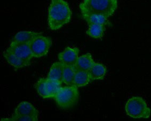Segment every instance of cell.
I'll list each match as a JSON object with an SVG mask.
<instances>
[{
    "mask_svg": "<svg viewBox=\"0 0 151 121\" xmlns=\"http://www.w3.org/2000/svg\"><path fill=\"white\" fill-rule=\"evenodd\" d=\"M72 12L65 0H51L48 8V25L52 31H57L70 23Z\"/></svg>",
    "mask_w": 151,
    "mask_h": 121,
    "instance_id": "6da1fadb",
    "label": "cell"
},
{
    "mask_svg": "<svg viewBox=\"0 0 151 121\" xmlns=\"http://www.w3.org/2000/svg\"><path fill=\"white\" fill-rule=\"evenodd\" d=\"M118 7V0H83L79 5L82 14H101L109 18Z\"/></svg>",
    "mask_w": 151,
    "mask_h": 121,
    "instance_id": "7a4b0ae2",
    "label": "cell"
},
{
    "mask_svg": "<svg viewBox=\"0 0 151 121\" xmlns=\"http://www.w3.org/2000/svg\"><path fill=\"white\" fill-rule=\"evenodd\" d=\"M79 97L78 87L72 85L61 87L54 99L60 109L68 110L77 104Z\"/></svg>",
    "mask_w": 151,
    "mask_h": 121,
    "instance_id": "3957f363",
    "label": "cell"
},
{
    "mask_svg": "<svg viewBox=\"0 0 151 121\" xmlns=\"http://www.w3.org/2000/svg\"><path fill=\"white\" fill-rule=\"evenodd\" d=\"M125 110L127 115L134 118H147L150 117L151 110L145 100L140 97H133L126 102Z\"/></svg>",
    "mask_w": 151,
    "mask_h": 121,
    "instance_id": "277c9868",
    "label": "cell"
},
{
    "mask_svg": "<svg viewBox=\"0 0 151 121\" xmlns=\"http://www.w3.org/2000/svg\"><path fill=\"white\" fill-rule=\"evenodd\" d=\"M52 44V41L51 37H45L41 34L29 43V45L33 57L40 58L48 54Z\"/></svg>",
    "mask_w": 151,
    "mask_h": 121,
    "instance_id": "5b68a950",
    "label": "cell"
},
{
    "mask_svg": "<svg viewBox=\"0 0 151 121\" xmlns=\"http://www.w3.org/2000/svg\"><path fill=\"white\" fill-rule=\"evenodd\" d=\"M6 51L14 54L16 56L31 64V60L34 58L29 44L11 42L10 45Z\"/></svg>",
    "mask_w": 151,
    "mask_h": 121,
    "instance_id": "8992f818",
    "label": "cell"
},
{
    "mask_svg": "<svg viewBox=\"0 0 151 121\" xmlns=\"http://www.w3.org/2000/svg\"><path fill=\"white\" fill-rule=\"evenodd\" d=\"M80 50L77 47H68L59 53L58 58L59 62L65 66L74 67L78 59Z\"/></svg>",
    "mask_w": 151,
    "mask_h": 121,
    "instance_id": "52a82bcc",
    "label": "cell"
},
{
    "mask_svg": "<svg viewBox=\"0 0 151 121\" xmlns=\"http://www.w3.org/2000/svg\"><path fill=\"white\" fill-rule=\"evenodd\" d=\"M14 114L38 117L39 112L33 105L27 102H22L14 110Z\"/></svg>",
    "mask_w": 151,
    "mask_h": 121,
    "instance_id": "ba28073f",
    "label": "cell"
},
{
    "mask_svg": "<svg viewBox=\"0 0 151 121\" xmlns=\"http://www.w3.org/2000/svg\"><path fill=\"white\" fill-rule=\"evenodd\" d=\"M94 62L91 54L87 53L78 57L75 66L73 67L76 72L77 71H88L94 65Z\"/></svg>",
    "mask_w": 151,
    "mask_h": 121,
    "instance_id": "9c48e42d",
    "label": "cell"
},
{
    "mask_svg": "<svg viewBox=\"0 0 151 121\" xmlns=\"http://www.w3.org/2000/svg\"><path fill=\"white\" fill-rule=\"evenodd\" d=\"M82 17L89 25L98 24L105 26H111L112 24L109 21L108 18L101 14H82Z\"/></svg>",
    "mask_w": 151,
    "mask_h": 121,
    "instance_id": "30bf717a",
    "label": "cell"
},
{
    "mask_svg": "<svg viewBox=\"0 0 151 121\" xmlns=\"http://www.w3.org/2000/svg\"><path fill=\"white\" fill-rule=\"evenodd\" d=\"M64 67L65 65L60 62L53 63L50 67V69L47 78L56 81L62 84L63 83V73Z\"/></svg>",
    "mask_w": 151,
    "mask_h": 121,
    "instance_id": "8fae6325",
    "label": "cell"
},
{
    "mask_svg": "<svg viewBox=\"0 0 151 121\" xmlns=\"http://www.w3.org/2000/svg\"><path fill=\"white\" fill-rule=\"evenodd\" d=\"M40 34H41L40 33L29 31L19 32L15 35L11 42L29 44Z\"/></svg>",
    "mask_w": 151,
    "mask_h": 121,
    "instance_id": "7c38bea8",
    "label": "cell"
},
{
    "mask_svg": "<svg viewBox=\"0 0 151 121\" xmlns=\"http://www.w3.org/2000/svg\"><path fill=\"white\" fill-rule=\"evenodd\" d=\"M93 81L88 71H77L76 72L73 85L76 87H83L87 86Z\"/></svg>",
    "mask_w": 151,
    "mask_h": 121,
    "instance_id": "4fadbf2b",
    "label": "cell"
},
{
    "mask_svg": "<svg viewBox=\"0 0 151 121\" xmlns=\"http://www.w3.org/2000/svg\"><path fill=\"white\" fill-rule=\"evenodd\" d=\"M3 56L9 64L16 69L25 67L26 66L31 65L30 64L26 62L24 60L18 58L16 55H14V54H12L11 52H9L6 50L3 52Z\"/></svg>",
    "mask_w": 151,
    "mask_h": 121,
    "instance_id": "5bb4252c",
    "label": "cell"
},
{
    "mask_svg": "<svg viewBox=\"0 0 151 121\" xmlns=\"http://www.w3.org/2000/svg\"><path fill=\"white\" fill-rule=\"evenodd\" d=\"M90 75L92 80L103 79L107 73L106 67L101 63H95L89 70Z\"/></svg>",
    "mask_w": 151,
    "mask_h": 121,
    "instance_id": "9a60e30c",
    "label": "cell"
},
{
    "mask_svg": "<svg viewBox=\"0 0 151 121\" xmlns=\"http://www.w3.org/2000/svg\"><path fill=\"white\" fill-rule=\"evenodd\" d=\"M106 26L103 25L92 24L89 25V28L87 31V35L93 39H101L105 34Z\"/></svg>",
    "mask_w": 151,
    "mask_h": 121,
    "instance_id": "2e32d148",
    "label": "cell"
},
{
    "mask_svg": "<svg viewBox=\"0 0 151 121\" xmlns=\"http://www.w3.org/2000/svg\"><path fill=\"white\" fill-rule=\"evenodd\" d=\"M62 87V84L56 81L46 78V90L48 99L55 98Z\"/></svg>",
    "mask_w": 151,
    "mask_h": 121,
    "instance_id": "e0dca14e",
    "label": "cell"
},
{
    "mask_svg": "<svg viewBox=\"0 0 151 121\" xmlns=\"http://www.w3.org/2000/svg\"><path fill=\"white\" fill-rule=\"evenodd\" d=\"M76 71L73 67L65 66L63 73V83L67 86H72Z\"/></svg>",
    "mask_w": 151,
    "mask_h": 121,
    "instance_id": "ac0fdd59",
    "label": "cell"
},
{
    "mask_svg": "<svg viewBox=\"0 0 151 121\" xmlns=\"http://www.w3.org/2000/svg\"><path fill=\"white\" fill-rule=\"evenodd\" d=\"M34 87L40 96L43 99H48L46 90V79L41 78L37 82Z\"/></svg>",
    "mask_w": 151,
    "mask_h": 121,
    "instance_id": "d6986e66",
    "label": "cell"
},
{
    "mask_svg": "<svg viewBox=\"0 0 151 121\" xmlns=\"http://www.w3.org/2000/svg\"><path fill=\"white\" fill-rule=\"evenodd\" d=\"M1 121H38V117L18 115L14 114L11 118H1Z\"/></svg>",
    "mask_w": 151,
    "mask_h": 121,
    "instance_id": "ffe728a7",
    "label": "cell"
}]
</instances>
